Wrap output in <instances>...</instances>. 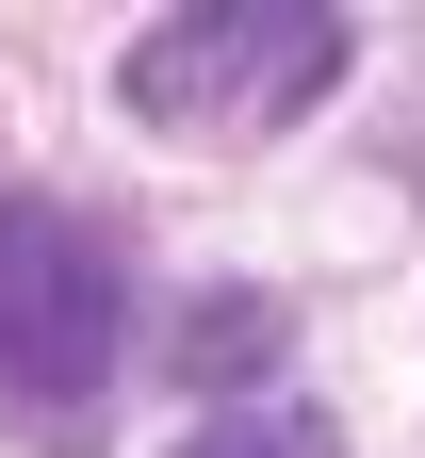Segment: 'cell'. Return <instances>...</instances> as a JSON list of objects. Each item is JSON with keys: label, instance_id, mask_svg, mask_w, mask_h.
<instances>
[{"label": "cell", "instance_id": "obj_1", "mask_svg": "<svg viewBox=\"0 0 425 458\" xmlns=\"http://www.w3.org/2000/svg\"><path fill=\"white\" fill-rule=\"evenodd\" d=\"M344 49H360V17L344 0H180V17H148L132 33V114L148 131H278V114H311L327 82H344Z\"/></svg>", "mask_w": 425, "mask_h": 458}, {"label": "cell", "instance_id": "obj_2", "mask_svg": "<svg viewBox=\"0 0 425 458\" xmlns=\"http://www.w3.org/2000/svg\"><path fill=\"white\" fill-rule=\"evenodd\" d=\"M132 360V246L66 197H0V410L66 426Z\"/></svg>", "mask_w": 425, "mask_h": 458}, {"label": "cell", "instance_id": "obj_3", "mask_svg": "<svg viewBox=\"0 0 425 458\" xmlns=\"http://www.w3.org/2000/svg\"><path fill=\"white\" fill-rule=\"evenodd\" d=\"M180 458H344V426L327 410H213Z\"/></svg>", "mask_w": 425, "mask_h": 458}]
</instances>
